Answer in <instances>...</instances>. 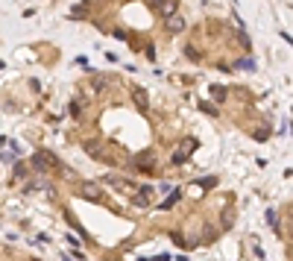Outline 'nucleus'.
<instances>
[{"label": "nucleus", "mask_w": 293, "mask_h": 261, "mask_svg": "<svg viewBox=\"0 0 293 261\" xmlns=\"http://www.w3.org/2000/svg\"><path fill=\"white\" fill-rule=\"evenodd\" d=\"M79 197L82 200H88V203H100L103 200V188H100V182H94V179H85V182H79Z\"/></svg>", "instance_id": "f257e3e1"}, {"label": "nucleus", "mask_w": 293, "mask_h": 261, "mask_svg": "<svg viewBox=\"0 0 293 261\" xmlns=\"http://www.w3.org/2000/svg\"><path fill=\"white\" fill-rule=\"evenodd\" d=\"M132 103H135L141 112H147V109H150V97H147V91H144L141 85H135V88H132Z\"/></svg>", "instance_id": "f03ea898"}, {"label": "nucleus", "mask_w": 293, "mask_h": 261, "mask_svg": "<svg viewBox=\"0 0 293 261\" xmlns=\"http://www.w3.org/2000/svg\"><path fill=\"white\" fill-rule=\"evenodd\" d=\"M164 26H167V32H182L185 29V18L176 12V15H167L164 18Z\"/></svg>", "instance_id": "7ed1b4c3"}, {"label": "nucleus", "mask_w": 293, "mask_h": 261, "mask_svg": "<svg viewBox=\"0 0 293 261\" xmlns=\"http://www.w3.org/2000/svg\"><path fill=\"white\" fill-rule=\"evenodd\" d=\"M82 150H85L91 159H103V144H100V141H94V138L82 141Z\"/></svg>", "instance_id": "20e7f679"}, {"label": "nucleus", "mask_w": 293, "mask_h": 261, "mask_svg": "<svg viewBox=\"0 0 293 261\" xmlns=\"http://www.w3.org/2000/svg\"><path fill=\"white\" fill-rule=\"evenodd\" d=\"M150 197H153V188H141V191L132 197V206H135V209H147V206H150Z\"/></svg>", "instance_id": "39448f33"}, {"label": "nucleus", "mask_w": 293, "mask_h": 261, "mask_svg": "<svg viewBox=\"0 0 293 261\" xmlns=\"http://www.w3.org/2000/svg\"><path fill=\"white\" fill-rule=\"evenodd\" d=\"M153 9L161 12L164 18H167V15H176V0H153Z\"/></svg>", "instance_id": "423d86ee"}, {"label": "nucleus", "mask_w": 293, "mask_h": 261, "mask_svg": "<svg viewBox=\"0 0 293 261\" xmlns=\"http://www.w3.org/2000/svg\"><path fill=\"white\" fill-rule=\"evenodd\" d=\"M12 176H15V179H26V165H23V162H15V165H12Z\"/></svg>", "instance_id": "0eeeda50"}, {"label": "nucleus", "mask_w": 293, "mask_h": 261, "mask_svg": "<svg viewBox=\"0 0 293 261\" xmlns=\"http://www.w3.org/2000/svg\"><path fill=\"white\" fill-rule=\"evenodd\" d=\"M179 197H182V194H179V191H176V194H170V197H167V200H164V203H161V206H158V209H164V212H167V209H173V206H176V203H179Z\"/></svg>", "instance_id": "6e6552de"}, {"label": "nucleus", "mask_w": 293, "mask_h": 261, "mask_svg": "<svg viewBox=\"0 0 293 261\" xmlns=\"http://www.w3.org/2000/svg\"><path fill=\"white\" fill-rule=\"evenodd\" d=\"M232 220H235V212H232V209H226V217H223V229H229V226H232Z\"/></svg>", "instance_id": "1a4fd4ad"}, {"label": "nucleus", "mask_w": 293, "mask_h": 261, "mask_svg": "<svg viewBox=\"0 0 293 261\" xmlns=\"http://www.w3.org/2000/svg\"><path fill=\"white\" fill-rule=\"evenodd\" d=\"M211 94H214V100H226V94H229V91H226V88H214Z\"/></svg>", "instance_id": "9d476101"}, {"label": "nucleus", "mask_w": 293, "mask_h": 261, "mask_svg": "<svg viewBox=\"0 0 293 261\" xmlns=\"http://www.w3.org/2000/svg\"><path fill=\"white\" fill-rule=\"evenodd\" d=\"M200 109H203V112H205V115H217V109H214V106H211V103H200Z\"/></svg>", "instance_id": "9b49d317"}, {"label": "nucleus", "mask_w": 293, "mask_h": 261, "mask_svg": "<svg viewBox=\"0 0 293 261\" xmlns=\"http://www.w3.org/2000/svg\"><path fill=\"white\" fill-rule=\"evenodd\" d=\"M238 68H252V59H238Z\"/></svg>", "instance_id": "f8f14e48"}, {"label": "nucleus", "mask_w": 293, "mask_h": 261, "mask_svg": "<svg viewBox=\"0 0 293 261\" xmlns=\"http://www.w3.org/2000/svg\"><path fill=\"white\" fill-rule=\"evenodd\" d=\"M32 261H38V259H32Z\"/></svg>", "instance_id": "ddd939ff"}]
</instances>
